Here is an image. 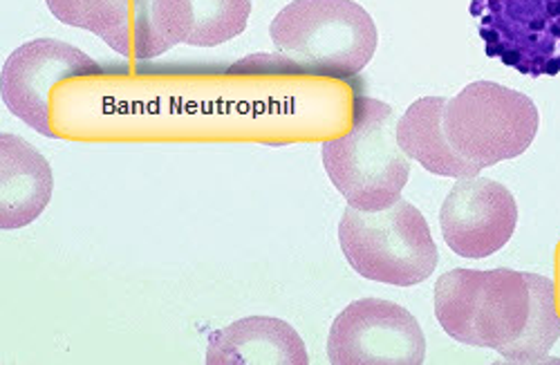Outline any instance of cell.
<instances>
[{
  "label": "cell",
  "instance_id": "cell-11",
  "mask_svg": "<svg viewBox=\"0 0 560 365\" xmlns=\"http://www.w3.org/2000/svg\"><path fill=\"white\" fill-rule=\"evenodd\" d=\"M252 0H155V27L164 52L175 45L215 48L247 30Z\"/></svg>",
  "mask_w": 560,
  "mask_h": 365
},
{
  "label": "cell",
  "instance_id": "cell-2",
  "mask_svg": "<svg viewBox=\"0 0 560 365\" xmlns=\"http://www.w3.org/2000/svg\"><path fill=\"white\" fill-rule=\"evenodd\" d=\"M278 55L296 72L350 79L375 57L377 27L354 0H294L269 25Z\"/></svg>",
  "mask_w": 560,
  "mask_h": 365
},
{
  "label": "cell",
  "instance_id": "cell-9",
  "mask_svg": "<svg viewBox=\"0 0 560 365\" xmlns=\"http://www.w3.org/2000/svg\"><path fill=\"white\" fill-rule=\"evenodd\" d=\"M57 21L97 34L128 59H158L164 48L155 27V0H45Z\"/></svg>",
  "mask_w": 560,
  "mask_h": 365
},
{
  "label": "cell",
  "instance_id": "cell-5",
  "mask_svg": "<svg viewBox=\"0 0 560 365\" xmlns=\"http://www.w3.org/2000/svg\"><path fill=\"white\" fill-rule=\"evenodd\" d=\"M536 104L516 90L476 81L446 102L444 134L453 151L480 168L523 155L538 132Z\"/></svg>",
  "mask_w": 560,
  "mask_h": 365
},
{
  "label": "cell",
  "instance_id": "cell-8",
  "mask_svg": "<svg viewBox=\"0 0 560 365\" xmlns=\"http://www.w3.org/2000/svg\"><path fill=\"white\" fill-rule=\"evenodd\" d=\"M440 224L444 243L457 256L489 258L516 232V198L493 179L462 177L442 204Z\"/></svg>",
  "mask_w": 560,
  "mask_h": 365
},
{
  "label": "cell",
  "instance_id": "cell-10",
  "mask_svg": "<svg viewBox=\"0 0 560 365\" xmlns=\"http://www.w3.org/2000/svg\"><path fill=\"white\" fill-rule=\"evenodd\" d=\"M52 168L30 142L0 134V229L32 224L52 200Z\"/></svg>",
  "mask_w": 560,
  "mask_h": 365
},
{
  "label": "cell",
  "instance_id": "cell-6",
  "mask_svg": "<svg viewBox=\"0 0 560 365\" xmlns=\"http://www.w3.org/2000/svg\"><path fill=\"white\" fill-rule=\"evenodd\" d=\"M328 358L332 365H422L427 337L401 305L361 298L335 318Z\"/></svg>",
  "mask_w": 560,
  "mask_h": 365
},
{
  "label": "cell",
  "instance_id": "cell-4",
  "mask_svg": "<svg viewBox=\"0 0 560 365\" xmlns=\"http://www.w3.org/2000/svg\"><path fill=\"white\" fill-rule=\"evenodd\" d=\"M339 243L359 276L395 287L424 283L440 260L427 217L401 198L382 211L348 207Z\"/></svg>",
  "mask_w": 560,
  "mask_h": 365
},
{
  "label": "cell",
  "instance_id": "cell-7",
  "mask_svg": "<svg viewBox=\"0 0 560 365\" xmlns=\"http://www.w3.org/2000/svg\"><path fill=\"white\" fill-rule=\"evenodd\" d=\"M102 68L74 45L55 38H36L10 55L0 72V95L14 117L45 137L50 128V90L74 76H95Z\"/></svg>",
  "mask_w": 560,
  "mask_h": 365
},
{
  "label": "cell",
  "instance_id": "cell-12",
  "mask_svg": "<svg viewBox=\"0 0 560 365\" xmlns=\"http://www.w3.org/2000/svg\"><path fill=\"white\" fill-rule=\"evenodd\" d=\"M207 365H307L299 332L273 316H249L209 337Z\"/></svg>",
  "mask_w": 560,
  "mask_h": 365
},
{
  "label": "cell",
  "instance_id": "cell-13",
  "mask_svg": "<svg viewBox=\"0 0 560 365\" xmlns=\"http://www.w3.org/2000/svg\"><path fill=\"white\" fill-rule=\"evenodd\" d=\"M444 97H424L410 104L397 121V142L401 151L433 175L478 177L480 166L462 160L444 134Z\"/></svg>",
  "mask_w": 560,
  "mask_h": 365
},
{
  "label": "cell",
  "instance_id": "cell-3",
  "mask_svg": "<svg viewBox=\"0 0 560 365\" xmlns=\"http://www.w3.org/2000/svg\"><path fill=\"white\" fill-rule=\"evenodd\" d=\"M323 166L350 207L382 211L395 204L410 177L395 110L380 99L357 97L352 130L323 144Z\"/></svg>",
  "mask_w": 560,
  "mask_h": 365
},
{
  "label": "cell",
  "instance_id": "cell-1",
  "mask_svg": "<svg viewBox=\"0 0 560 365\" xmlns=\"http://www.w3.org/2000/svg\"><path fill=\"white\" fill-rule=\"evenodd\" d=\"M442 330L509 363H540L560 339L553 283L513 269H453L435 285Z\"/></svg>",
  "mask_w": 560,
  "mask_h": 365
}]
</instances>
